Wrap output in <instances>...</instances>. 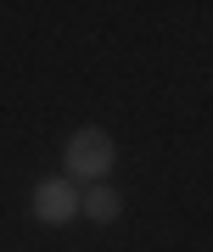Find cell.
<instances>
[{
    "mask_svg": "<svg viewBox=\"0 0 213 252\" xmlns=\"http://www.w3.org/2000/svg\"><path fill=\"white\" fill-rule=\"evenodd\" d=\"M62 162H68V174L62 180H101L106 168H112V135L106 129H73V140L62 146Z\"/></svg>",
    "mask_w": 213,
    "mask_h": 252,
    "instance_id": "1",
    "label": "cell"
},
{
    "mask_svg": "<svg viewBox=\"0 0 213 252\" xmlns=\"http://www.w3.org/2000/svg\"><path fill=\"white\" fill-rule=\"evenodd\" d=\"M34 219L39 224H73L79 219V185L73 180H39L34 185Z\"/></svg>",
    "mask_w": 213,
    "mask_h": 252,
    "instance_id": "2",
    "label": "cell"
},
{
    "mask_svg": "<svg viewBox=\"0 0 213 252\" xmlns=\"http://www.w3.org/2000/svg\"><path fill=\"white\" fill-rule=\"evenodd\" d=\"M79 213H90L96 224H112V219L124 213V202H118V190H106V185H90V190H79Z\"/></svg>",
    "mask_w": 213,
    "mask_h": 252,
    "instance_id": "3",
    "label": "cell"
}]
</instances>
